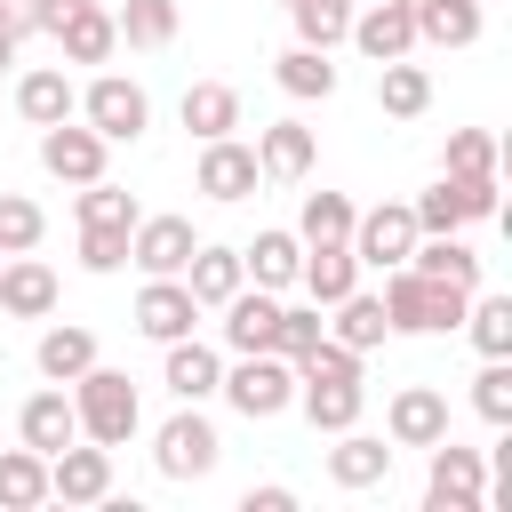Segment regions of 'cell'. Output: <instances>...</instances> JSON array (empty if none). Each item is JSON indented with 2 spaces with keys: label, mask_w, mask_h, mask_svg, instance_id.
Instances as JSON below:
<instances>
[{
  "label": "cell",
  "mask_w": 512,
  "mask_h": 512,
  "mask_svg": "<svg viewBox=\"0 0 512 512\" xmlns=\"http://www.w3.org/2000/svg\"><path fill=\"white\" fill-rule=\"evenodd\" d=\"M320 336H328L320 304H280V328H272V352H280V360H304Z\"/></svg>",
  "instance_id": "60d3db41"
},
{
  "label": "cell",
  "mask_w": 512,
  "mask_h": 512,
  "mask_svg": "<svg viewBox=\"0 0 512 512\" xmlns=\"http://www.w3.org/2000/svg\"><path fill=\"white\" fill-rule=\"evenodd\" d=\"M408 264H416V272H432V280H448V288H480V256H472L456 232H416Z\"/></svg>",
  "instance_id": "83f0119b"
},
{
  "label": "cell",
  "mask_w": 512,
  "mask_h": 512,
  "mask_svg": "<svg viewBox=\"0 0 512 512\" xmlns=\"http://www.w3.org/2000/svg\"><path fill=\"white\" fill-rule=\"evenodd\" d=\"M408 208H416V232H464V224L496 216V176H448L440 168V184Z\"/></svg>",
  "instance_id": "52a82bcc"
},
{
  "label": "cell",
  "mask_w": 512,
  "mask_h": 512,
  "mask_svg": "<svg viewBox=\"0 0 512 512\" xmlns=\"http://www.w3.org/2000/svg\"><path fill=\"white\" fill-rule=\"evenodd\" d=\"M352 200L344 192H304V216H296V240L304 248H328V240H352Z\"/></svg>",
  "instance_id": "d590c367"
},
{
  "label": "cell",
  "mask_w": 512,
  "mask_h": 512,
  "mask_svg": "<svg viewBox=\"0 0 512 512\" xmlns=\"http://www.w3.org/2000/svg\"><path fill=\"white\" fill-rule=\"evenodd\" d=\"M72 104H80V96H72V80H64L56 64H40V72H24V80H16V112H24L32 128H56V120H72Z\"/></svg>",
  "instance_id": "f1b7e54d"
},
{
  "label": "cell",
  "mask_w": 512,
  "mask_h": 512,
  "mask_svg": "<svg viewBox=\"0 0 512 512\" xmlns=\"http://www.w3.org/2000/svg\"><path fill=\"white\" fill-rule=\"evenodd\" d=\"M176 280L192 288V304H200V312H208V304H224L232 288H248V272H240V248H208V240L184 256V272H176Z\"/></svg>",
  "instance_id": "603a6c76"
},
{
  "label": "cell",
  "mask_w": 512,
  "mask_h": 512,
  "mask_svg": "<svg viewBox=\"0 0 512 512\" xmlns=\"http://www.w3.org/2000/svg\"><path fill=\"white\" fill-rule=\"evenodd\" d=\"M72 8H88V0H24V8H16V24H24V32H48V40H56V24H64Z\"/></svg>",
  "instance_id": "bcb514c9"
},
{
  "label": "cell",
  "mask_w": 512,
  "mask_h": 512,
  "mask_svg": "<svg viewBox=\"0 0 512 512\" xmlns=\"http://www.w3.org/2000/svg\"><path fill=\"white\" fill-rule=\"evenodd\" d=\"M32 368H40L48 384H72L80 368H96V336H88V328H48V336L32 344Z\"/></svg>",
  "instance_id": "1f68e13d"
},
{
  "label": "cell",
  "mask_w": 512,
  "mask_h": 512,
  "mask_svg": "<svg viewBox=\"0 0 512 512\" xmlns=\"http://www.w3.org/2000/svg\"><path fill=\"white\" fill-rule=\"evenodd\" d=\"M280 8H288V0H280Z\"/></svg>",
  "instance_id": "816d5d0a"
},
{
  "label": "cell",
  "mask_w": 512,
  "mask_h": 512,
  "mask_svg": "<svg viewBox=\"0 0 512 512\" xmlns=\"http://www.w3.org/2000/svg\"><path fill=\"white\" fill-rule=\"evenodd\" d=\"M0 312L8 320H48L56 312V272L24 248V256H0Z\"/></svg>",
  "instance_id": "2e32d148"
},
{
  "label": "cell",
  "mask_w": 512,
  "mask_h": 512,
  "mask_svg": "<svg viewBox=\"0 0 512 512\" xmlns=\"http://www.w3.org/2000/svg\"><path fill=\"white\" fill-rule=\"evenodd\" d=\"M424 504L432 512H488V464L480 448L432 440V472H424Z\"/></svg>",
  "instance_id": "8992f818"
},
{
  "label": "cell",
  "mask_w": 512,
  "mask_h": 512,
  "mask_svg": "<svg viewBox=\"0 0 512 512\" xmlns=\"http://www.w3.org/2000/svg\"><path fill=\"white\" fill-rule=\"evenodd\" d=\"M328 480L336 488H376V480H392V448L376 440V432H336V448H328Z\"/></svg>",
  "instance_id": "7402d4cb"
},
{
  "label": "cell",
  "mask_w": 512,
  "mask_h": 512,
  "mask_svg": "<svg viewBox=\"0 0 512 512\" xmlns=\"http://www.w3.org/2000/svg\"><path fill=\"white\" fill-rule=\"evenodd\" d=\"M296 264H304V240H296V232H256V240L240 248V272H248L256 288H272V296L296 288Z\"/></svg>",
  "instance_id": "484cf974"
},
{
  "label": "cell",
  "mask_w": 512,
  "mask_h": 512,
  "mask_svg": "<svg viewBox=\"0 0 512 512\" xmlns=\"http://www.w3.org/2000/svg\"><path fill=\"white\" fill-rule=\"evenodd\" d=\"M376 104H384L392 120H416V112L432 104V72H424V64H408V56L376 64Z\"/></svg>",
  "instance_id": "4dcf8cb0"
},
{
  "label": "cell",
  "mask_w": 512,
  "mask_h": 512,
  "mask_svg": "<svg viewBox=\"0 0 512 512\" xmlns=\"http://www.w3.org/2000/svg\"><path fill=\"white\" fill-rule=\"evenodd\" d=\"M192 320H200V304H192V288L168 272V280H144V296H136V328L152 336V344H176V336H192Z\"/></svg>",
  "instance_id": "e0dca14e"
},
{
  "label": "cell",
  "mask_w": 512,
  "mask_h": 512,
  "mask_svg": "<svg viewBox=\"0 0 512 512\" xmlns=\"http://www.w3.org/2000/svg\"><path fill=\"white\" fill-rule=\"evenodd\" d=\"M80 120H88L104 144H136V136L152 128V96H144L136 80H120V72H96V80L80 88Z\"/></svg>",
  "instance_id": "5b68a950"
},
{
  "label": "cell",
  "mask_w": 512,
  "mask_h": 512,
  "mask_svg": "<svg viewBox=\"0 0 512 512\" xmlns=\"http://www.w3.org/2000/svg\"><path fill=\"white\" fill-rule=\"evenodd\" d=\"M216 456H224L216 424H208L192 400H176V416L152 432V464H160V480H208V472H216Z\"/></svg>",
  "instance_id": "277c9868"
},
{
  "label": "cell",
  "mask_w": 512,
  "mask_h": 512,
  "mask_svg": "<svg viewBox=\"0 0 512 512\" xmlns=\"http://www.w3.org/2000/svg\"><path fill=\"white\" fill-rule=\"evenodd\" d=\"M256 168H264L272 184L312 176V128H304V120H272V128L256 136Z\"/></svg>",
  "instance_id": "d4e9b609"
},
{
  "label": "cell",
  "mask_w": 512,
  "mask_h": 512,
  "mask_svg": "<svg viewBox=\"0 0 512 512\" xmlns=\"http://www.w3.org/2000/svg\"><path fill=\"white\" fill-rule=\"evenodd\" d=\"M192 184H200L208 200H224V208H232V200H248V192L264 184V168H256V152H248V144H232V136H208V144H200V168H192Z\"/></svg>",
  "instance_id": "7c38bea8"
},
{
  "label": "cell",
  "mask_w": 512,
  "mask_h": 512,
  "mask_svg": "<svg viewBox=\"0 0 512 512\" xmlns=\"http://www.w3.org/2000/svg\"><path fill=\"white\" fill-rule=\"evenodd\" d=\"M464 336L480 344V360H512V296H480V288H472Z\"/></svg>",
  "instance_id": "d6a6232c"
},
{
  "label": "cell",
  "mask_w": 512,
  "mask_h": 512,
  "mask_svg": "<svg viewBox=\"0 0 512 512\" xmlns=\"http://www.w3.org/2000/svg\"><path fill=\"white\" fill-rule=\"evenodd\" d=\"M56 48H64V64H104L112 48H120V24H112V8H72L64 24H56Z\"/></svg>",
  "instance_id": "cb8c5ba5"
},
{
  "label": "cell",
  "mask_w": 512,
  "mask_h": 512,
  "mask_svg": "<svg viewBox=\"0 0 512 512\" xmlns=\"http://www.w3.org/2000/svg\"><path fill=\"white\" fill-rule=\"evenodd\" d=\"M112 24H120L128 48H168V40H176V0H128Z\"/></svg>",
  "instance_id": "f35d334b"
},
{
  "label": "cell",
  "mask_w": 512,
  "mask_h": 512,
  "mask_svg": "<svg viewBox=\"0 0 512 512\" xmlns=\"http://www.w3.org/2000/svg\"><path fill=\"white\" fill-rule=\"evenodd\" d=\"M296 288L328 312L336 296H352L360 288V256H352V240H328V248H304V264H296Z\"/></svg>",
  "instance_id": "ffe728a7"
},
{
  "label": "cell",
  "mask_w": 512,
  "mask_h": 512,
  "mask_svg": "<svg viewBox=\"0 0 512 512\" xmlns=\"http://www.w3.org/2000/svg\"><path fill=\"white\" fill-rule=\"evenodd\" d=\"M464 304H472V288H448L416 264L384 272V328L392 336H448V328H464Z\"/></svg>",
  "instance_id": "6da1fadb"
},
{
  "label": "cell",
  "mask_w": 512,
  "mask_h": 512,
  "mask_svg": "<svg viewBox=\"0 0 512 512\" xmlns=\"http://www.w3.org/2000/svg\"><path fill=\"white\" fill-rule=\"evenodd\" d=\"M384 440H392V448H432V440H448V400H440L432 384H400L392 408H384Z\"/></svg>",
  "instance_id": "4fadbf2b"
},
{
  "label": "cell",
  "mask_w": 512,
  "mask_h": 512,
  "mask_svg": "<svg viewBox=\"0 0 512 512\" xmlns=\"http://www.w3.org/2000/svg\"><path fill=\"white\" fill-rule=\"evenodd\" d=\"M272 80H280L288 96H304V104H312V96H336V64H328V48H304V40L272 64Z\"/></svg>",
  "instance_id": "e575fe53"
},
{
  "label": "cell",
  "mask_w": 512,
  "mask_h": 512,
  "mask_svg": "<svg viewBox=\"0 0 512 512\" xmlns=\"http://www.w3.org/2000/svg\"><path fill=\"white\" fill-rule=\"evenodd\" d=\"M16 440H24V448H40V456H56L64 440H80V408H72V392H64V384L32 392V400L16 408Z\"/></svg>",
  "instance_id": "9a60e30c"
},
{
  "label": "cell",
  "mask_w": 512,
  "mask_h": 512,
  "mask_svg": "<svg viewBox=\"0 0 512 512\" xmlns=\"http://www.w3.org/2000/svg\"><path fill=\"white\" fill-rule=\"evenodd\" d=\"M408 248H416V208H408V200H384V208L352 216V256H360V264L392 272V264H408Z\"/></svg>",
  "instance_id": "ba28073f"
},
{
  "label": "cell",
  "mask_w": 512,
  "mask_h": 512,
  "mask_svg": "<svg viewBox=\"0 0 512 512\" xmlns=\"http://www.w3.org/2000/svg\"><path fill=\"white\" fill-rule=\"evenodd\" d=\"M440 168L448 176H496V136L488 128H456L448 152H440Z\"/></svg>",
  "instance_id": "7bdbcfd3"
},
{
  "label": "cell",
  "mask_w": 512,
  "mask_h": 512,
  "mask_svg": "<svg viewBox=\"0 0 512 512\" xmlns=\"http://www.w3.org/2000/svg\"><path fill=\"white\" fill-rule=\"evenodd\" d=\"M176 112H184V128H192L200 144H208V136H232V128H240V88H224V80H192Z\"/></svg>",
  "instance_id": "4316f807"
},
{
  "label": "cell",
  "mask_w": 512,
  "mask_h": 512,
  "mask_svg": "<svg viewBox=\"0 0 512 512\" xmlns=\"http://www.w3.org/2000/svg\"><path fill=\"white\" fill-rule=\"evenodd\" d=\"M296 488H248V512H288Z\"/></svg>",
  "instance_id": "7dc6e473"
},
{
  "label": "cell",
  "mask_w": 512,
  "mask_h": 512,
  "mask_svg": "<svg viewBox=\"0 0 512 512\" xmlns=\"http://www.w3.org/2000/svg\"><path fill=\"white\" fill-rule=\"evenodd\" d=\"M136 224H80V272H120Z\"/></svg>",
  "instance_id": "ee69618b"
},
{
  "label": "cell",
  "mask_w": 512,
  "mask_h": 512,
  "mask_svg": "<svg viewBox=\"0 0 512 512\" xmlns=\"http://www.w3.org/2000/svg\"><path fill=\"white\" fill-rule=\"evenodd\" d=\"M104 152H112V144H104L88 120H80V128H72V120L40 128V168H48L56 184H96V176H104Z\"/></svg>",
  "instance_id": "30bf717a"
},
{
  "label": "cell",
  "mask_w": 512,
  "mask_h": 512,
  "mask_svg": "<svg viewBox=\"0 0 512 512\" xmlns=\"http://www.w3.org/2000/svg\"><path fill=\"white\" fill-rule=\"evenodd\" d=\"M400 8H408V16H424V8H432V0H400Z\"/></svg>",
  "instance_id": "681fc988"
},
{
  "label": "cell",
  "mask_w": 512,
  "mask_h": 512,
  "mask_svg": "<svg viewBox=\"0 0 512 512\" xmlns=\"http://www.w3.org/2000/svg\"><path fill=\"white\" fill-rule=\"evenodd\" d=\"M0 16H8V0H0Z\"/></svg>",
  "instance_id": "f907efd6"
},
{
  "label": "cell",
  "mask_w": 512,
  "mask_h": 512,
  "mask_svg": "<svg viewBox=\"0 0 512 512\" xmlns=\"http://www.w3.org/2000/svg\"><path fill=\"white\" fill-rule=\"evenodd\" d=\"M344 40H352L368 64H392V56H408V48H416V16H408L400 0H360Z\"/></svg>",
  "instance_id": "5bb4252c"
},
{
  "label": "cell",
  "mask_w": 512,
  "mask_h": 512,
  "mask_svg": "<svg viewBox=\"0 0 512 512\" xmlns=\"http://www.w3.org/2000/svg\"><path fill=\"white\" fill-rule=\"evenodd\" d=\"M160 384H168L176 400H192V408H200V400H216V384H224V360H216L200 336H176V344H168V360H160Z\"/></svg>",
  "instance_id": "44dd1931"
},
{
  "label": "cell",
  "mask_w": 512,
  "mask_h": 512,
  "mask_svg": "<svg viewBox=\"0 0 512 512\" xmlns=\"http://www.w3.org/2000/svg\"><path fill=\"white\" fill-rule=\"evenodd\" d=\"M72 216H80V224H136L144 208H136L120 184H104V176H96V184H80V208H72Z\"/></svg>",
  "instance_id": "f6af8a7d"
},
{
  "label": "cell",
  "mask_w": 512,
  "mask_h": 512,
  "mask_svg": "<svg viewBox=\"0 0 512 512\" xmlns=\"http://www.w3.org/2000/svg\"><path fill=\"white\" fill-rule=\"evenodd\" d=\"M192 248H200L192 216H136V232H128V264H136L144 280L184 272V256H192Z\"/></svg>",
  "instance_id": "9c48e42d"
},
{
  "label": "cell",
  "mask_w": 512,
  "mask_h": 512,
  "mask_svg": "<svg viewBox=\"0 0 512 512\" xmlns=\"http://www.w3.org/2000/svg\"><path fill=\"white\" fill-rule=\"evenodd\" d=\"M16 48H24V24H16V8H8V16H0V72L16 64Z\"/></svg>",
  "instance_id": "c3c4849f"
},
{
  "label": "cell",
  "mask_w": 512,
  "mask_h": 512,
  "mask_svg": "<svg viewBox=\"0 0 512 512\" xmlns=\"http://www.w3.org/2000/svg\"><path fill=\"white\" fill-rule=\"evenodd\" d=\"M216 392H224L248 424H264V416L296 408V360H280V352H240V368H224Z\"/></svg>",
  "instance_id": "3957f363"
},
{
  "label": "cell",
  "mask_w": 512,
  "mask_h": 512,
  "mask_svg": "<svg viewBox=\"0 0 512 512\" xmlns=\"http://www.w3.org/2000/svg\"><path fill=\"white\" fill-rule=\"evenodd\" d=\"M0 504H8V512L48 504V456H40V448H8V456H0Z\"/></svg>",
  "instance_id": "836d02e7"
},
{
  "label": "cell",
  "mask_w": 512,
  "mask_h": 512,
  "mask_svg": "<svg viewBox=\"0 0 512 512\" xmlns=\"http://www.w3.org/2000/svg\"><path fill=\"white\" fill-rule=\"evenodd\" d=\"M296 408L312 416V432H344V424H360L368 392H360V376H296Z\"/></svg>",
  "instance_id": "d6986e66"
},
{
  "label": "cell",
  "mask_w": 512,
  "mask_h": 512,
  "mask_svg": "<svg viewBox=\"0 0 512 512\" xmlns=\"http://www.w3.org/2000/svg\"><path fill=\"white\" fill-rule=\"evenodd\" d=\"M328 312H336V320H328V336H336V344H352L360 360L392 336V328H384V296H360V288H352V296H336Z\"/></svg>",
  "instance_id": "f546056e"
},
{
  "label": "cell",
  "mask_w": 512,
  "mask_h": 512,
  "mask_svg": "<svg viewBox=\"0 0 512 512\" xmlns=\"http://www.w3.org/2000/svg\"><path fill=\"white\" fill-rule=\"evenodd\" d=\"M48 496H64V504H104V496H112V448L64 440V448L48 456Z\"/></svg>",
  "instance_id": "8fae6325"
},
{
  "label": "cell",
  "mask_w": 512,
  "mask_h": 512,
  "mask_svg": "<svg viewBox=\"0 0 512 512\" xmlns=\"http://www.w3.org/2000/svg\"><path fill=\"white\" fill-rule=\"evenodd\" d=\"M72 408H80V440H96V448H128L136 424H144L136 384H128L120 368H104V360L72 376Z\"/></svg>",
  "instance_id": "7a4b0ae2"
},
{
  "label": "cell",
  "mask_w": 512,
  "mask_h": 512,
  "mask_svg": "<svg viewBox=\"0 0 512 512\" xmlns=\"http://www.w3.org/2000/svg\"><path fill=\"white\" fill-rule=\"evenodd\" d=\"M40 232H48L40 200H24V192H0V256H24V248H40Z\"/></svg>",
  "instance_id": "ab89813d"
},
{
  "label": "cell",
  "mask_w": 512,
  "mask_h": 512,
  "mask_svg": "<svg viewBox=\"0 0 512 512\" xmlns=\"http://www.w3.org/2000/svg\"><path fill=\"white\" fill-rule=\"evenodd\" d=\"M472 408H480V424L512 432V360H488V368L472 376Z\"/></svg>",
  "instance_id": "b9f144b4"
},
{
  "label": "cell",
  "mask_w": 512,
  "mask_h": 512,
  "mask_svg": "<svg viewBox=\"0 0 512 512\" xmlns=\"http://www.w3.org/2000/svg\"><path fill=\"white\" fill-rule=\"evenodd\" d=\"M416 40H432V48H472V40H480V0H432V8L416 16Z\"/></svg>",
  "instance_id": "8d00e7d4"
},
{
  "label": "cell",
  "mask_w": 512,
  "mask_h": 512,
  "mask_svg": "<svg viewBox=\"0 0 512 512\" xmlns=\"http://www.w3.org/2000/svg\"><path fill=\"white\" fill-rule=\"evenodd\" d=\"M216 312H224V344L232 352H272V328H280V296L272 288H232Z\"/></svg>",
  "instance_id": "ac0fdd59"
},
{
  "label": "cell",
  "mask_w": 512,
  "mask_h": 512,
  "mask_svg": "<svg viewBox=\"0 0 512 512\" xmlns=\"http://www.w3.org/2000/svg\"><path fill=\"white\" fill-rule=\"evenodd\" d=\"M352 8H360V0H288V16H296V40H304V48H344Z\"/></svg>",
  "instance_id": "74e56055"
}]
</instances>
